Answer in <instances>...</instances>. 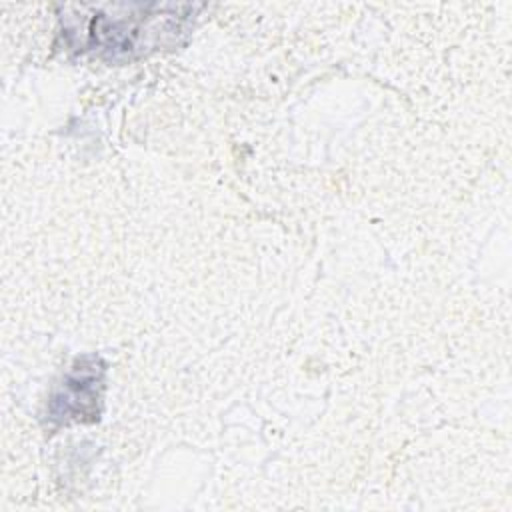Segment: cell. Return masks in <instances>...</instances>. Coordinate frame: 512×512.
I'll list each match as a JSON object with an SVG mask.
<instances>
[{
	"label": "cell",
	"mask_w": 512,
	"mask_h": 512,
	"mask_svg": "<svg viewBox=\"0 0 512 512\" xmlns=\"http://www.w3.org/2000/svg\"><path fill=\"white\" fill-rule=\"evenodd\" d=\"M148 8L142 6V12L136 16H94L86 50L106 60L126 62L144 56L148 50H156L162 44V32L172 38L184 32L188 16H174L176 12L164 14V8L158 14H148Z\"/></svg>",
	"instance_id": "6da1fadb"
},
{
	"label": "cell",
	"mask_w": 512,
	"mask_h": 512,
	"mask_svg": "<svg viewBox=\"0 0 512 512\" xmlns=\"http://www.w3.org/2000/svg\"><path fill=\"white\" fill-rule=\"evenodd\" d=\"M106 364L100 356H82L66 372L62 384L48 400L50 428L70 422H94L100 414Z\"/></svg>",
	"instance_id": "7a4b0ae2"
}]
</instances>
